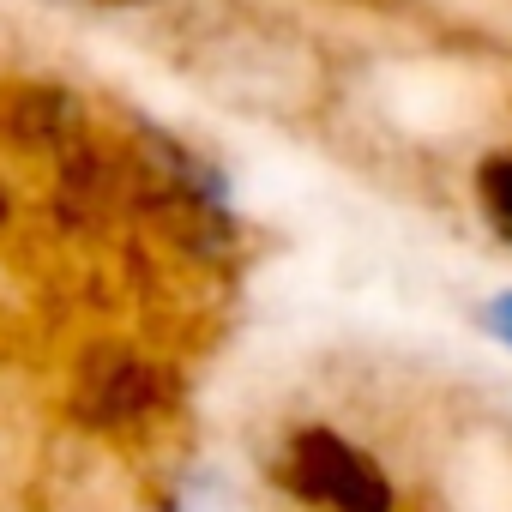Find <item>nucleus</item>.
Listing matches in <instances>:
<instances>
[{
    "instance_id": "nucleus-7",
    "label": "nucleus",
    "mask_w": 512,
    "mask_h": 512,
    "mask_svg": "<svg viewBox=\"0 0 512 512\" xmlns=\"http://www.w3.org/2000/svg\"><path fill=\"white\" fill-rule=\"evenodd\" d=\"M13 217V205H7V187H0V223H7Z\"/></svg>"
},
{
    "instance_id": "nucleus-3",
    "label": "nucleus",
    "mask_w": 512,
    "mask_h": 512,
    "mask_svg": "<svg viewBox=\"0 0 512 512\" xmlns=\"http://www.w3.org/2000/svg\"><path fill=\"white\" fill-rule=\"evenodd\" d=\"M79 133V97L61 85H7L0 91V139L19 151H55Z\"/></svg>"
},
{
    "instance_id": "nucleus-4",
    "label": "nucleus",
    "mask_w": 512,
    "mask_h": 512,
    "mask_svg": "<svg viewBox=\"0 0 512 512\" xmlns=\"http://www.w3.org/2000/svg\"><path fill=\"white\" fill-rule=\"evenodd\" d=\"M476 205H482L488 229L500 241H512V145H500L476 163Z\"/></svg>"
},
{
    "instance_id": "nucleus-5",
    "label": "nucleus",
    "mask_w": 512,
    "mask_h": 512,
    "mask_svg": "<svg viewBox=\"0 0 512 512\" xmlns=\"http://www.w3.org/2000/svg\"><path fill=\"white\" fill-rule=\"evenodd\" d=\"M482 326H488V332L512 350V290H506V296H494V302L482 308Z\"/></svg>"
},
{
    "instance_id": "nucleus-2",
    "label": "nucleus",
    "mask_w": 512,
    "mask_h": 512,
    "mask_svg": "<svg viewBox=\"0 0 512 512\" xmlns=\"http://www.w3.org/2000/svg\"><path fill=\"white\" fill-rule=\"evenodd\" d=\"M163 404H169V380L139 350H97L85 362V374H79V410H85V422L133 428V422H151Z\"/></svg>"
},
{
    "instance_id": "nucleus-1",
    "label": "nucleus",
    "mask_w": 512,
    "mask_h": 512,
    "mask_svg": "<svg viewBox=\"0 0 512 512\" xmlns=\"http://www.w3.org/2000/svg\"><path fill=\"white\" fill-rule=\"evenodd\" d=\"M272 482L308 512H398L392 470L332 422H302L278 440Z\"/></svg>"
},
{
    "instance_id": "nucleus-6",
    "label": "nucleus",
    "mask_w": 512,
    "mask_h": 512,
    "mask_svg": "<svg viewBox=\"0 0 512 512\" xmlns=\"http://www.w3.org/2000/svg\"><path fill=\"white\" fill-rule=\"evenodd\" d=\"M73 7H109V13H121V7H151V0H73Z\"/></svg>"
}]
</instances>
